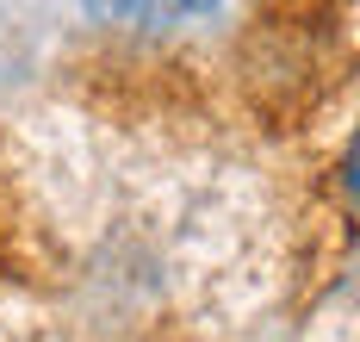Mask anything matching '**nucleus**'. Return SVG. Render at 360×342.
I'll list each match as a JSON object with an SVG mask.
<instances>
[{"label":"nucleus","instance_id":"1","mask_svg":"<svg viewBox=\"0 0 360 342\" xmlns=\"http://www.w3.org/2000/svg\"><path fill=\"white\" fill-rule=\"evenodd\" d=\"M118 19H149V25H174V19H193V13H212L217 0H100Z\"/></svg>","mask_w":360,"mask_h":342}]
</instances>
